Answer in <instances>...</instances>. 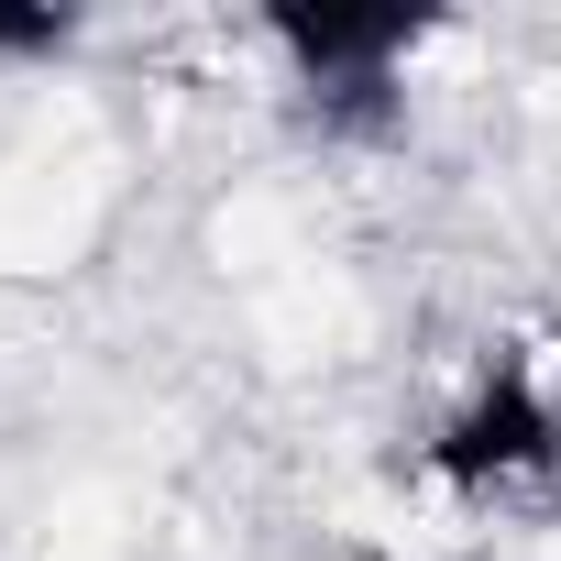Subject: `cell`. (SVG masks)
Returning a JSON list of instances; mask_svg holds the SVG:
<instances>
[{
	"label": "cell",
	"instance_id": "cell-1",
	"mask_svg": "<svg viewBox=\"0 0 561 561\" xmlns=\"http://www.w3.org/2000/svg\"><path fill=\"white\" fill-rule=\"evenodd\" d=\"M264 45L298 67V89L331 133H386L397 67L430 45V12H408V0H275Z\"/></svg>",
	"mask_w": 561,
	"mask_h": 561
},
{
	"label": "cell",
	"instance_id": "cell-2",
	"mask_svg": "<svg viewBox=\"0 0 561 561\" xmlns=\"http://www.w3.org/2000/svg\"><path fill=\"white\" fill-rule=\"evenodd\" d=\"M430 473H440L451 495H517V484L561 473V397H550L517 353H506V364H484V375H473V397L440 419Z\"/></svg>",
	"mask_w": 561,
	"mask_h": 561
},
{
	"label": "cell",
	"instance_id": "cell-3",
	"mask_svg": "<svg viewBox=\"0 0 561 561\" xmlns=\"http://www.w3.org/2000/svg\"><path fill=\"white\" fill-rule=\"evenodd\" d=\"M78 45V12H12L0 0V56H67Z\"/></svg>",
	"mask_w": 561,
	"mask_h": 561
}]
</instances>
